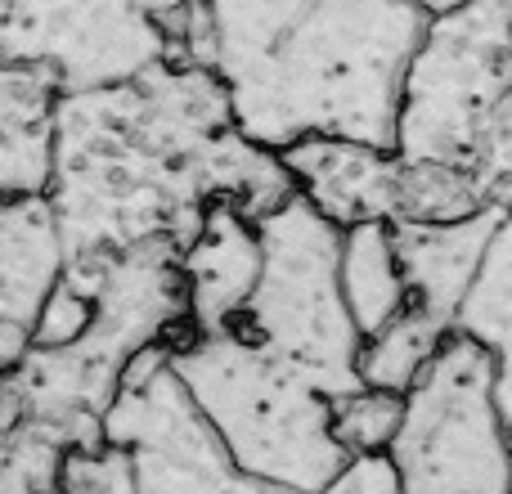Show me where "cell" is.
Returning a JSON list of instances; mask_svg holds the SVG:
<instances>
[{
    "label": "cell",
    "mask_w": 512,
    "mask_h": 494,
    "mask_svg": "<svg viewBox=\"0 0 512 494\" xmlns=\"http://www.w3.org/2000/svg\"><path fill=\"white\" fill-rule=\"evenodd\" d=\"M495 405H499V418H504L512 432V351L495 360Z\"/></svg>",
    "instance_id": "cell-20"
},
{
    "label": "cell",
    "mask_w": 512,
    "mask_h": 494,
    "mask_svg": "<svg viewBox=\"0 0 512 494\" xmlns=\"http://www.w3.org/2000/svg\"><path fill=\"white\" fill-rule=\"evenodd\" d=\"M171 364L230 459L288 494L324 490L351 454L333 432V396L243 328L185 333Z\"/></svg>",
    "instance_id": "cell-2"
},
{
    "label": "cell",
    "mask_w": 512,
    "mask_h": 494,
    "mask_svg": "<svg viewBox=\"0 0 512 494\" xmlns=\"http://www.w3.org/2000/svg\"><path fill=\"white\" fill-rule=\"evenodd\" d=\"M481 207H490V198L477 185V176L468 171V162L400 158L396 221H459V216H472Z\"/></svg>",
    "instance_id": "cell-14"
},
{
    "label": "cell",
    "mask_w": 512,
    "mask_h": 494,
    "mask_svg": "<svg viewBox=\"0 0 512 494\" xmlns=\"http://www.w3.org/2000/svg\"><path fill=\"white\" fill-rule=\"evenodd\" d=\"M63 270L68 243L50 194L0 198V319L36 328V315Z\"/></svg>",
    "instance_id": "cell-10"
},
{
    "label": "cell",
    "mask_w": 512,
    "mask_h": 494,
    "mask_svg": "<svg viewBox=\"0 0 512 494\" xmlns=\"http://www.w3.org/2000/svg\"><path fill=\"white\" fill-rule=\"evenodd\" d=\"M189 333H225L243 324L261 279V225L234 203H207L198 230L180 247Z\"/></svg>",
    "instance_id": "cell-7"
},
{
    "label": "cell",
    "mask_w": 512,
    "mask_h": 494,
    "mask_svg": "<svg viewBox=\"0 0 512 494\" xmlns=\"http://www.w3.org/2000/svg\"><path fill=\"white\" fill-rule=\"evenodd\" d=\"M0 378H5V369H0Z\"/></svg>",
    "instance_id": "cell-22"
},
{
    "label": "cell",
    "mask_w": 512,
    "mask_h": 494,
    "mask_svg": "<svg viewBox=\"0 0 512 494\" xmlns=\"http://www.w3.org/2000/svg\"><path fill=\"white\" fill-rule=\"evenodd\" d=\"M427 23L405 0H310L270 59L230 81L234 126L279 153L306 135L396 149L405 72Z\"/></svg>",
    "instance_id": "cell-1"
},
{
    "label": "cell",
    "mask_w": 512,
    "mask_h": 494,
    "mask_svg": "<svg viewBox=\"0 0 512 494\" xmlns=\"http://www.w3.org/2000/svg\"><path fill=\"white\" fill-rule=\"evenodd\" d=\"M459 333L486 342L495 355L512 351V198L499 207V225L490 234L486 261L459 310Z\"/></svg>",
    "instance_id": "cell-13"
},
{
    "label": "cell",
    "mask_w": 512,
    "mask_h": 494,
    "mask_svg": "<svg viewBox=\"0 0 512 494\" xmlns=\"http://www.w3.org/2000/svg\"><path fill=\"white\" fill-rule=\"evenodd\" d=\"M54 494H140L131 450L117 445V441H108V436L99 445L68 450L63 463H59Z\"/></svg>",
    "instance_id": "cell-17"
},
{
    "label": "cell",
    "mask_w": 512,
    "mask_h": 494,
    "mask_svg": "<svg viewBox=\"0 0 512 494\" xmlns=\"http://www.w3.org/2000/svg\"><path fill=\"white\" fill-rule=\"evenodd\" d=\"M400 418H405V396L364 387V382L333 400V432L351 459L355 454H387L400 432Z\"/></svg>",
    "instance_id": "cell-15"
},
{
    "label": "cell",
    "mask_w": 512,
    "mask_h": 494,
    "mask_svg": "<svg viewBox=\"0 0 512 494\" xmlns=\"http://www.w3.org/2000/svg\"><path fill=\"white\" fill-rule=\"evenodd\" d=\"M256 225L261 279L239 328L333 400L355 391L364 333L342 297V225H333L301 194L265 212Z\"/></svg>",
    "instance_id": "cell-3"
},
{
    "label": "cell",
    "mask_w": 512,
    "mask_h": 494,
    "mask_svg": "<svg viewBox=\"0 0 512 494\" xmlns=\"http://www.w3.org/2000/svg\"><path fill=\"white\" fill-rule=\"evenodd\" d=\"M512 0H472L432 18L409 59L396 153L409 162H468L512 95Z\"/></svg>",
    "instance_id": "cell-5"
},
{
    "label": "cell",
    "mask_w": 512,
    "mask_h": 494,
    "mask_svg": "<svg viewBox=\"0 0 512 494\" xmlns=\"http://www.w3.org/2000/svg\"><path fill=\"white\" fill-rule=\"evenodd\" d=\"M405 5H414L418 14H427V18H441V14H450V9L472 5V0H405Z\"/></svg>",
    "instance_id": "cell-21"
},
{
    "label": "cell",
    "mask_w": 512,
    "mask_h": 494,
    "mask_svg": "<svg viewBox=\"0 0 512 494\" xmlns=\"http://www.w3.org/2000/svg\"><path fill=\"white\" fill-rule=\"evenodd\" d=\"M90 324H95V297L81 292L72 279H59L54 292L45 297L41 315H36L32 337H36V346H45V351H59V346L81 342V337L90 333Z\"/></svg>",
    "instance_id": "cell-18"
},
{
    "label": "cell",
    "mask_w": 512,
    "mask_h": 494,
    "mask_svg": "<svg viewBox=\"0 0 512 494\" xmlns=\"http://www.w3.org/2000/svg\"><path fill=\"white\" fill-rule=\"evenodd\" d=\"M495 360L486 342L454 328L405 391L391 441L400 494H512V432L495 405Z\"/></svg>",
    "instance_id": "cell-4"
},
{
    "label": "cell",
    "mask_w": 512,
    "mask_h": 494,
    "mask_svg": "<svg viewBox=\"0 0 512 494\" xmlns=\"http://www.w3.org/2000/svg\"><path fill=\"white\" fill-rule=\"evenodd\" d=\"M454 328L445 319H436L432 310L423 306H409L400 310L391 324H382L378 333H369L360 342V382L364 387H378V391H396L405 396L423 369L432 364V355L441 351V342L450 337Z\"/></svg>",
    "instance_id": "cell-12"
},
{
    "label": "cell",
    "mask_w": 512,
    "mask_h": 494,
    "mask_svg": "<svg viewBox=\"0 0 512 494\" xmlns=\"http://www.w3.org/2000/svg\"><path fill=\"white\" fill-rule=\"evenodd\" d=\"M54 185V122L0 126V198L50 194Z\"/></svg>",
    "instance_id": "cell-16"
},
{
    "label": "cell",
    "mask_w": 512,
    "mask_h": 494,
    "mask_svg": "<svg viewBox=\"0 0 512 494\" xmlns=\"http://www.w3.org/2000/svg\"><path fill=\"white\" fill-rule=\"evenodd\" d=\"M104 436L131 450L140 494H288L248 477L230 459L189 400L171 364V342L131 355L122 391L104 414Z\"/></svg>",
    "instance_id": "cell-6"
},
{
    "label": "cell",
    "mask_w": 512,
    "mask_h": 494,
    "mask_svg": "<svg viewBox=\"0 0 512 494\" xmlns=\"http://www.w3.org/2000/svg\"><path fill=\"white\" fill-rule=\"evenodd\" d=\"M315 494H400V477L391 454H355L346 468Z\"/></svg>",
    "instance_id": "cell-19"
},
{
    "label": "cell",
    "mask_w": 512,
    "mask_h": 494,
    "mask_svg": "<svg viewBox=\"0 0 512 494\" xmlns=\"http://www.w3.org/2000/svg\"><path fill=\"white\" fill-rule=\"evenodd\" d=\"M342 297L351 310L355 328L364 337L378 333L382 324L414 306L409 297V279L400 265L396 225L391 221H360L342 230Z\"/></svg>",
    "instance_id": "cell-11"
},
{
    "label": "cell",
    "mask_w": 512,
    "mask_h": 494,
    "mask_svg": "<svg viewBox=\"0 0 512 494\" xmlns=\"http://www.w3.org/2000/svg\"><path fill=\"white\" fill-rule=\"evenodd\" d=\"M499 207L504 203H490L459 221H396V247L409 279V297L450 328L459 324V310L481 274L490 234L499 225Z\"/></svg>",
    "instance_id": "cell-9"
},
{
    "label": "cell",
    "mask_w": 512,
    "mask_h": 494,
    "mask_svg": "<svg viewBox=\"0 0 512 494\" xmlns=\"http://www.w3.org/2000/svg\"><path fill=\"white\" fill-rule=\"evenodd\" d=\"M283 162L292 171L297 194L342 230L360 221H396V149L342 140V135H306L283 149Z\"/></svg>",
    "instance_id": "cell-8"
}]
</instances>
